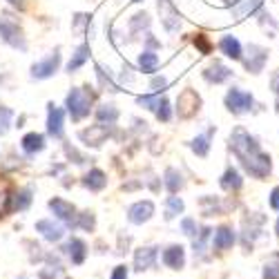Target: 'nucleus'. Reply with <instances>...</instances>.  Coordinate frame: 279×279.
<instances>
[{"instance_id": "c9c22d12", "label": "nucleus", "mask_w": 279, "mask_h": 279, "mask_svg": "<svg viewBox=\"0 0 279 279\" xmlns=\"http://www.w3.org/2000/svg\"><path fill=\"white\" fill-rule=\"evenodd\" d=\"M119 83H134V74H132V67H130L127 63L123 65V70L119 74Z\"/></svg>"}, {"instance_id": "1a4fd4ad", "label": "nucleus", "mask_w": 279, "mask_h": 279, "mask_svg": "<svg viewBox=\"0 0 279 279\" xmlns=\"http://www.w3.org/2000/svg\"><path fill=\"white\" fill-rule=\"evenodd\" d=\"M90 54H92V49H90V42H80V45L74 49V54H72V58L67 60V65H65V72L67 74H74L76 70H80L85 63L90 60Z\"/></svg>"}, {"instance_id": "0eeeda50", "label": "nucleus", "mask_w": 279, "mask_h": 279, "mask_svg": "<svg viewBox=\"0 0 279 279\" xmlns=\"http://www.w3.org/2000/svg\"><path fill=\"white\" fill-rule=\"evenodd\" d=\"M226 105L230 112H234V114H241V112L250 110L252 96L248 94V92H241V90H230L226 94Z\"/></svg>"}, {"instance_id": "bb28decb", "label": "nucleus", "mask_w": 279, "mask_h": 279, "mask_svg": "<svg viewBox=\"0 0 279 279\" xmlns=\"http://www.w3.org/2000/svg\"><path fill=\"white\" fill-rule=\"evenodd\" d=\"M154 114H157V119L163 121V123H167V121L172 119V110H170V103H167V98H159L157 108H154Z\"/></svg>"}, {"instance_id": "2eb2a0df", "label": "nucleus", "mask_w": 279, "mask_h": 279, "mask_svg": "<svg viewBox=\"0 0 279 279\" xmlns=\"http://www.w3.org/2000/svg\"><path fill=\"white\" fill-rule=\"evenodd\" d=\"M159 56L152 52V49H143V52L139 54V72L143 74H154L159 70Z\"/></svg>"}, {"instance_id": "6ab92c4d", "label": "nucleus", "mask_w": 279, "mask_h": 279, "mask_svg": "<svg viewBox=\"0 0 279 279\" xmlns=\"http://www.w3.org/2000/svg\"><path fill=\"white\" fill-rule=\"evenodd\" d=\"M49 208L54 210V214H56V217H60V219H65V221H72L74 212H76L72 203H67L65 199H58V197L49 201Z\"/></svg>"}, {"instance_id": "72a5a7b5", "label": "nucleus", "mask_w": 279, "mask_h": 279, "mask_svg": "<svg viewBox=\"0 0 279 279\" xmlns=\"http://www.w3.org/2000/svg\"><path fill=\"white\" fill-rule=\"evenodd\" d=\"M29 195H32L29 190H20V192L16 195V208H18V210L27 208L29 203H32V197H29Z\"/></svg>"}, {"instance_id": "a19ab883", "label": "nucleus", "mask_w": 279, "mask_h": 279, "mask_svg": "<svg viewBox=\"0 0 279 279\" xmlns=\"http://www.w3.org/2000/svg\"><path fill=\"white\" fill-rule=\"evenodd\" d=\"M270 206H272V208H279V188H275V192H272V199H270Z\"/></svg>"}, {"instance_id": "37998d69", "label": "nucleus", "mask_w": 279, "mask_h": 279, "mask_svg": "<svg viewBox=\"0 0 279 279\" xmlns=\"http://www.w3.org/2000/svg\"><path fill=\"white\" fill-rule=\"evenodd\" d=\"M9 5H14V7H18V9H23L25 7V0H7Z\"/></svg>"}, {"instance_id": "f8f14e48", "label": "nucleus", "mask_w": 279, "mask_h": 279, "mask_svg": "<svg viewBox=\"0 0 279 279\" xmlns=\"http://www.w3.org/2000/svg\"><path fill=\"white\" fill-rule=\"evenodd\" d=\"M20 147H23L25 154H38V152L45 150V136L38 134V132L25 134L23 141H20Z\"/></svg>"}, {"instance_id": "aec40b11", "label": "nucleus", "mask_w": 279, "mask_h": 279, "mask_svg": "<svg viewBox=\"0 0 279 279\" xmlns=\"http://www.w3.org/2000/svg\"><path fill=\"white\" fill-rule=\"evenodd\" d=\"M90 23H92V16L85 14V11L74 14V18H72V34L74 36H85V32L90 29Z\"/></svg>"}, {"instance_id": "20e7f679", "label": "nucleus", "mask_w": 279, "mask_h": 279, "mask_svg": "<svg viewBox=\"0 0 279 279\" xmlns=\"http://www.w3.org/2000/svg\"><path fill=\"white\" fill-rule=\"evenodd\" d=\"M0 38L7 42L9 47H14V49H20V52L27 49V40H25V36H23L20 29H18L16 23L0 20Z\"/></svg>"}, {"instance_id": "f03ea898", "label": "nucleus", "mask_w": 279, "mask_h": 279, "mask_svg": "<svg viewBox=\"0 0 279 279\" xmlns=\"http://www.w3.org/2000/svg\"><path fill=\"white\" fill-rule=\"evenodd\" d=\"M60 60H63V56H60V47H54L52 52H49L45 58H40V60H36V63L32 65V78L34 80H47V78H52L56 72H58V67H60Z\"/></svg>"}, {"instance_id": "dca6fc26", "label": "nucleus", "mask_w": 279, "mask_h": 279, "mask_svg": "<svg viewBox=\"0 0 279 279\" xmlns=\"http://www.w3.org/2000/svg\"><path fill=\"white\" fill-rule=\"evenodd\" d=\"M96 119L98 123H108V125H114L116 121H119V110H116V105H112V103H103V105H98V110H96Z\"/></svg>"}, {"instance_id": "cd10ccee", "label": "nucleus", "mask_w": 279, "mask_h": 279, "mask_svg": "<svg viewBox=\"0 0 279 279\" xmlns=\"http://www.w3.org/2000/svg\"><path fill=\"white\" fill-rule=\"evenodd\" d=\"M152 259H154V248H141L136 252V266H139V270L147 268L152 264Z\"/></svg>"}, {"instance_id": "7ed1b4c3", "label": "nucleus", "mask_w": 279, "mask_h": 279, "mask_svg": "<svg viewBox=\"0 0 279 279\" xmlns=\"http://www.w3.org/2000/svg\"><path fill=\"white\" fill-rule=\"evenodd\" d=\"M110 127L112 125H103V123H98V125H90V127L80 130L78 139L83 141L88 147H101L105 141L110 139Z\"/></svg>"}, {"instance_id": "9b49d317", "label": "nucleus", "mask_w": 279, "mask_h": 279, "mask_svg": "<svg viewBox=\"0 0 279 279\" xmlns=\"http://www.w3.org/2000/svg\"><path fill=\"white\" fill-rule=\"evenodd\" d=\"M150 23L152 20H150V14H147V11H136V14L127 20V29H130V34H132V40L139 38V36L150 27Z\"/></svg>"}, {"instance_id": "4468645a", "label": "nucleus", "mask_w": 279, "mask_h": 279, "mask_svg": "<svg viewBox=\"0 0 279 279\" xmlns=\"http://www.w3.org/2000/svg\"><path fill=\"white\" fill-rule=\"evenodd\" d=\"M94 70H96V78H98V85H101L103 92H112V94H114V92H119V83L114 80V76H112L110 70H105L101 63H96Z\"/></svg>"}, {"instance_id": "6e6552de", "label": "nucleus", "mask_w": 279, "mask_h": 279, "mask_svg": "<svg viewBox=\"0 0 279 279\" xmlns=\"http://www.w3.org/2000/svg\"><path fill=\"white\" fill-rule=\"evenodd\" d=\"M159 14H161V23H163V27L167 32H177L179 27H181V18L175 11V7L170 5V0H159Z\"/></svg>"}, {"instance_id": "2f4dec72", "label": "nucleus", "mask_w": 279, "mask_h": 279, "mask_svg": "<svg viewBox=\"0 0 279 279\" xmlns=\"http://www.w3.org/2000/svg\"><path fill=\"white\" fill-rule=\"evenodd\" d=\"M70 250L74 252V262L80 264L83 262V257H85V244L80 239H72L70 241Z\"/></svg>"}, {"instance_id": "b1692460", "label": "nucleus", "mask_w": 279, "mask_h": 279, "mask_svg": "<svg viewBox=\"0 0 279 279\" xmlns=\"http://www.w3.org/2000/svg\"><path fill=\"white\" fill-rule=\"evenodd\" d=\"M232 241H234V237H232V232L228 230V228H219V230H217V234H214V246L219 248V250H226V248H230Z\"/></svg>"}, {"instance_id": "423d86ee", "label": "nucleus", "mask_w": 279, "mask_h": 279, "mask_svg": "<svg viewBox=\"0 0 279 279\" xmlns=\"http://www.w3.org/2000/svg\"><path fill=\"white\" fill-rule=\"evenodd\" d=\"M199 110V96H197L195 90H185L179 94L177 98V112L181 119H190L195 112Z\"/></svg>"}, {"instance_id": "79ce46f5", "label": "nucleus", "mask_w": 279, "mask_h": 279, "mask_svg": "<svg viewBox=\"0 0 279 279\" xmlns=\"http://www.w3.org/2000/svg\"><path fill=\"white\" fill-rule=\"evenodd\" d=\"M145 40H147V45L150 47H159V40L152 38V34H145Z\"/></svg>"}, {"instance_id": "e433bc0d", "label": "nucleus", "mask_w": 279, "mask_h": 279, "mask_svg": "<svg viewBox=\"0 0 279 279\" xmlns=\"http://www.w3.org/2000/svg\"><path fill=\"white\" fill-rule=\"evenodd\" d=\"M80 228L92 230V228H94V214H92V212H83V214H80Z\"/></svg>"}, {"instance_id": "f3484780", "label": "nucleus", "mask_w": 279, "mask_h": 279, "mask_svg": "<svg viewBox=\"0 0 279 279\" xmlns=\"http://www.w3.org/2000/svg\"><path fill=\"white\" fill-rule=\"evenodd\" d=\"M230 70L228 67H223L221 63H214V65H210L206 72H203V78L210 80V83H223V80H228L230 78Z\"/></svg>"}, {"instance_id": "5701e85b", "label": "nucleus", "mask_w": 279, "mask_h": 279, "mask_svg": "<svg viewBox=\"0 0 279 279\" xmlns=\"http://www.w3.org/2000/svg\"><path fill=\"white\" fill-rule=\"evenodd\" d=\"M165 185H167V190L170 192H179V188L183 185V179L177 172V167H167L165 170Z\"/></svg>"}, {"instance_id": "412c9836", "label": "nucleus", "mask_w": 279, "mask_h": 279, "mask_svg": "<svg viewBox=\"0 0 279 279\" xmlns=\"http://www.w3.org/2000/svg\"><path fill=\"white\" fill-rule=\"evenodd\" d=\"M221 52L228 56V58H239L241 56V45L237 38H232V36H223L221 42H219Z\"/></svg>"}, {"instance_id": "393cba45", "label": "nucleus", "mask_w": 279, "mask_h": 279, "mask_svg": "<svg viewBox=\"0 0 279 279\" xmlns=\"http://www.w3.org/2000/svg\"><path fill=\"white\" fill-rule=\"evenodd\" d=\"M11 119H14V110H9L7 105H0V136H5L9 132Z\"/></svg>"}, {"instance_id": "c03bdc74", "label": "nucleus", "mask_w": 279, "mask_h": 279, "mask_svg": "<svg viewBox=\"0 0 279 279\" xmlns=\"http://www.w3.org/2000/svg\"><path fill=\"white\" fill-rule=\"evenodd\" d=\"M277 232H279V223H277Z\"/></svg>"}, {"instance_id": "4be33fe9", "label": "nucleus", "mask_w": 279, "mask_h": 279, "mask_svg": "<svg viewBox=\"0 0 279 279\" xmlns=\"http://www.w3.org/2000/svg\"><path fill=\"white\" fill-rule=\"evenodd\" d=\"M163 262H165L167 266H172V268H179V266L183 264V248H181V246L167 248L165 255H163Z\"/></svg>"}, {"instance_id": "c756f323", "label": "nucleus", "mask_w": 279, "mask_h": 279, "mask_svg": "<svg viewBox=\"0 0 279 279\" xmlns=\"http://www.w3.org/2000/svg\"><path fill=\"white\" fill-rule=\"evenodd\" d=\"M157 103H159V94H143V96L136 98V105H139V108H145V110H152V112L157 108Z\"/></svg>"}, {"instance_id": "c85d7f7f", "label": "nucleus", "mask_w": 279, "mask_h": 279, "mask_svg": "<svg viewBox=\"0 0 279 279\" xmlns=\"http://www.w3.org/2000/svg\"><path fill=\"white\" fill-rule=\"evenodd\" d=\"M179 212H183V201L179 199V197H170V199H167V208H165V217L172 219V217H177Z\"/></svg>"}, {"instance_id": "58836bf2", "label": "nucleus", "mask_w": 279, "mask_h": 279, "mask_svg": "<svg viewBox=\"0 0 279 279\" xmlns=\"http://www.w3.org/2000/svg\"><path fill=\"white\" fill-rule=\"evenodd\" d=\"M125 277H127L125 266H119V268H116V272H114V277H112V279H125Z\"/></svg>"}, {"instance_id": "ea45409f", "label": "nucleus", "mask_w": 279, "mask_h": 279, "mask_svg": "<svg viewBox=\"0 0 279 279\" xmlns=\"http://www.w3.org/2000/svg\"><path fill=\"white\" fill-rule=\"evenodd\" d=\"M181 226H183L185 234H192V228H195V221H192V219H183V223H181Z\"/></svg>"}, {"instance_id": "f257e3e1", "label": "nucleus", "mask_w": 279, "mask_h": 279, "mask_svg": "<svg viewBox=\"0 0 279 279\" xmlns=\"http://www.w3.org/2000/svg\"><path fill=\"white\" fill-rule=\"evenodd\" d=\"M90 88H72L70 94L65 98V108L70 112L72 121H83L92 112V94L88 92Z\"/></svg>"}, {"instance_id": "a211bd4d", "label": "nucleus", "mask_w": 279, "mask_h": 279, "mask_svg": "<svg viewBox=\"0 0 279 279\" xmlns=\"http://www.w3.org/2000/svg\"><path fill=\"white\" fill-rule=\"evenodd\" d=\"M36 230L42 232L49 241H56V239H60L63 237V228L58 226V223H54V221H49V219H42L36 223Z\"/></svg>"}, {"instance_id": "39448f33", "label": "nucleus", "mask_w": 279, "mask_h": 279, "mask_svg": "<svg viewBox=\"0 0 279 279\" xmlns=\"http://www.w3.org/2000/svg\"><path fill=\"white\" fill-rule=\"evenodd\" d=\"M65 132V112L56 108L54 103H47V134L52 139H63Z\"/></svg>"}, {"instance_id": "473e14b6", "label": "nucleus", "mask_w": 279, "mask_h": 279, "mask_svg": "<svg viewBox=\"0 0 279 279\" xmlns=\"http://www.w3.org/2000/svg\"><path fill=\"white\" fill-rule=\"evenodd\" d=\"M65 154H67V157H70L76 165H83L85 161H88V157H85V154H80V152L76 150V147L70 145V143H65Z\"/></svg>"}, {"instance_id": "9d476101", "label": "nucleus", "mask_w": 279, "mask_h": 279, "mask_svg": "<svg viewBox=\"0 0 279 279\" xmlns=\"http://www.w3.org/2000/svg\"><path fill=\"white\" fill-rule=\"evenodd\" d=\"M154 214V203L152 201H136L127 210V219L132 223H143Z\"/></svg>"}, {"instance_id": "a878e982", "label": "nucleus", "mask_w": 279, "mask_h": 279, "mask_svg": "<svg viewBox=\"0 0 279 279\" xmlns=\"http://www.w3.org/2000/svg\"><path fill=\"white\" fill-rule=\"evenodd\" d=\"M208 141H210L208 134H199V136H197V139L190 143V147L195 150L197 157H206V154H208V150H210V143H208Z\"/></svg>"}, {"instance_id": "7c9ffc66", "label": "nucleus", "mask_w": 279, "mask_h": 279, "mask_svg": "<svg viewBox=\"0 0 279 279\" xmlns=\"http://www.w3.org/2000/svg\"><path fill=\"white\" fill-rule=\"evenodd\" d=\"M221 185H223L226 190H230V188H239V185H241V179H239V175H237L234 170H228L226 175H223Z\"/></svg>"}, {"instance_id": "ddd939ff", "label": "nucleus", "mask_w": 279, "mask_h": 279, "mask_svg": "<svg viewBox=\"0 0 279 279\" xmlns=\"http://www.w3.org/2000/svg\"><path fill=\"white\" fill-rule=\"evenodd\" d=\"M83 185L92 192H98L108 185V175H105L103 170H98V167H94V170H90L88 175L83 177Z\"/></svg>"}, {"instance_id": "4c0bfd02", "label": "nucleus", "mask_w": 279, "mask_h": 279, "mask_svg": "<svg viewBox=\"0 0 279 279\" xmlns=\"http://www.w3.org/2000/svg\"><path fill=\"white\" fill-rule=\"evenodd\" d=\"M195 45L199 47L201 52H210V42H208L206 38H203V36H197V38H195Z\"/></svg>"}, {"instance_id": "f704fd0d", "label": "nucleus", "mask_w": 279, "mask_h": 279, "mask_svg": "<svg viewBox=\"0 0 279 279\" xmlns=\"http://www.w3.org/2000/svg\"><path fill=\"white\" fill-rule=\"evenodd\" d=\"M150 88H152V94H159V92H163L167 88V78L165 76H152Z\"/></svg>"}]
</instances>
